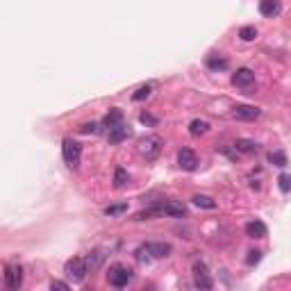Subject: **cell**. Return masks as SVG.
<instances>
[{"label":"cell","instance_id":"obj_1","mask_svg":"<svg viewBox=\"0 0 291 291\" xmlns=\"http://www.w3.org/2000/svg\"><path fill=\"white\" fill-rule=\"evenodd\" d=\"M132 280V269L125 264H112L107 271V282L112 287H116V289H121V287H128V282Z\"/></svg>","mask_w":291,"mask_h":291},{"label":"cell","instance_id":"obj_2","mask_svg":"<svg viewBox=\"0 0 291 291\" xmlns=\"http://www.w3.org/2000/svg\"><path fill=\"white\" fill-rule=\"evenodd\" d=\"M162 146H164V141L159 137H146L139 141V155L146 162H155L162 155Z\"/></svg>","mask_w":291,"mask_h":291},{"label":"cell","instance_id":"obj_3","mask_svg":"<svg viewBox=\"0 0 291 291\" xmlns=\"http://www.w3.org/2000/svg\"><path fill=\"white\" fill-rule=\"evenodd\" d=\"M64 273H66V278L71 282H82L89 273V266H87V262H84V257H71V260L64 264Z\"/></svg>","mask_w":291,"mask_h":291},{"label":"cell","instance_id":"obj_4","mask_svg":"<svg viewBox=\"0 0 291 291\" xmlns=\"http://www.w3.org/2000/svg\"><path fill=\"white\" fill-rule=\"evenodd\" d=\"M61 155H64L66 166L77 169V166H80V159H82V146L77 141H73V139H64V143H61Z\"/></svg>","mask_w":291,"mask_h":291},{"label":"cell","instance_id":"obj_5","mask_svg":"<svg viewBox=\"0 0 291 291\" xmlns=\"http://www.w3.org/2000/svg\"><path fill=\"white\" fill-rule=\"evenodd\" d=\"M232 84L239 89H251L253 84H255V71H251V68H237L235 73H232Z\"/></svg>","mask_w":291,"mask_h":291},{"label":"cell","instance_id":"obj_6","mask_svg":"<svg viewBox=\"0 0 291 291\" xmlns=\"http://www.w3.org/2000/svg\"><path fill=\"white\" fill-rule=\"evenodd\" d=\"M5 285L14 291L20 289V285H23V269H20L18 264H7L5 266Z\"/></svg>","mask_w":291,"mask_h":291},{"label":"cell","instance_id":"obj_7","mask_svg":"<svg viewBox=\"0 0 291 291\" xmlns=\"http://www.w3.org/2000/svg\"><path fill=\"white\" fill-rule=\"evenodd\" d=\"M178 164L182 171H196L198 169V155L191 148H182L178 153Z\"/></svg>","mask_w":291,"mask_h":291},{"label":"cell","instance_id":"obj_8","mask_svg":"<svg viewBox=\"0 0 291 291\" xmlns=\"http://www.w3.org/2000/svg\"><path fill=\"white\" fill-rule=\"evenodd\" d=\"M232 114H235V118H241V121H255V118L262 116V109L255 107V105H237L232 109Z\"/></svg>","mask_w":291,"mask_h":291},{"label":"cell","instance_id":"obj_9","mask_svg":"<svg viewBox=\"0 0 291 291\" xmlns=\"http://www.w3.org/2000/svg\"><path fill=\"white\" fill-rule=\"evenodd\" d=\"M162 214L173 216V219H182V216H187V207L182 203H178V200H169V203L162 205Z\"/></svg>","mask_w":291,"mask_h":291},{"label":"cell","instance_id":"obj_10","mask_svg":"<svg viewBox=\"0 0 291 291\" xmlns=\"http://www.w3.org/2000/svg\"><path fill=\"white\" fill-rule=\"evenodd\" d=\"M246 235L251 237V239H264L266 235H269V230H266V225L262 223V221H248L246 223Z\"/></svg>","mask_w":291,"mask_h":291},{"label":"cell","instance_id":"obj_11","mask_svg":"<svg viewBox=\"0 0 291 291\" xmlns=\"http://www.w3.org/2000/svg\"><path fill=\"white\" fill-rule=\"evenodd\" d=\"M282 11L280 0H260V14L266 16V18H273Z\"/></svg>","mask_w":291,"mask_h":291},{"label":"cell","instance_id":"obj_12","mask_svg":"<svg viewBox=\"0 0 291 291\" xmlns=\"http://www.w3.org/2000/svg\"><path fill=\"white\" fill-rule=\"evenodd\" d=\"M132 134V130L128 128V125H116V128H112L109 130V134H107V141L109 143H121V141H125V139Z\"/></svg>","mask_w":291,"mask_h":291},{"label":"cell","instance_id":"obj_13","mask_svg":"<svg viewBox=\"0 0 291 291\" xmlns=\"http://www.w3.org/2000/svg\"><path fill=\"white\" fill-rule=\"evenodd\" d=\"M150 253H153V260H164L173 253V246L166 241H155V244H150Z\"/></svg>","mask_w":291,"mask_h":291},{"label":"cell","instance_id":"obj_14","mask_svg":"<svg viewBox=\"0 0 291 291\" xmlns=\"http://www.w3.org/2000/svg\"><path fill=\"white\" fill-rule=\"evenodd\" d=\"M121 123H123V112L118 107H112L107 112V116L102 118V125H105V128H109V130L116 128V125H121Z\"/></svg>","mask_w":291,"mask_h":291},{"label":"cell","instance_id":"obj_15","mask_svg":"<svg viewBox=\"0 0 291 291\" xmlns=\"http://www.w3.org/2000/svg\"><path fill=\"white\" fill-rule=\"evenodd\" d=\"M210 132V123L205 121V118H194V121L189 123V134L191 137H200V134Z\"/></svg>","mask_w":291,"mask_h":291},{"label":"cell","instance_id":"obj_16","mask_svg":"<svg viewBox=\"0 0 291 291\" xmlns=\"http://www.w3.org/2000/svg\"><path fill=\"white\" fill-rule=\"evenodd\" d=\"M191 203H194L196 207H203V210H216V200L212 198V196H205V194H196L194 198H191Z\"/></svg>","mask_w":291,"mask_h":291},{"label":"cell","instance_id":"obj_17","mask_svg":"<svg viewBox=\"0 0 291 291\" xmlns=\"http://www.w3.org/2000/svg\"><path fill=\"white\" fill-rule=\"evenodd\" d=\"M155 216H162V205H153V207L141 210L134 216V221H150V219H155Z\"/></svg>","mask_w":291,"mask_h":291},{"label":"cell","instance_id":"obj_18","mask_svg":"<svg viewBox=\"0 0 291 291\" xmlns=\"http://www.w3.org/2000/svg\"><path fill=\"white\" fill-rule=\"evenodd\" d=\"M134 257H137V262H141V264H148V262H153V253H150V244H141L134 251Z\"/></svg>","mask_w":291,"mask_h":291},{"label":"cell","instance_id":"obj_19","mask_svg":"<svg viewBox=\"0 0 291 291\" xmlns=\"http://www.w3.org/2000/svg\"><path fill=\"white\" fill-rule=\"evenodd\" d=\"M130 182V175L125 169H116L114 171V189H125Z\"/></svg>","mask_w":291,"mask_h":291},{"label":"cell","instance_id":"obj_20","mask_svg":"<svg viewBox=\"0 0 291 291\" xmlns=\"http://www.w3.org/2000/svg\"><path fill=\"white\" fill-rule=\"evenodd\" d=\"M207 68H212V71H225L228 68V59L219 55H210L207 57Z\"/></svg>","mask_w":291,"mask_h":291},{"label":"cell","instance_id":"obj_21","mask_svg":"<svg viewBox=\"0 0 291 291\" xmlns=\"http://www.w3.org/2000/svg\"><path fill=\"white\" fill-rule=\"evenodd\" d=\"M235 148L237 153H255L257 150V143L253 139H237L235 141Z\"/></svg>","mask_w":291,"mask_h":291},{"label":"cell","instance_id":"obj_22","mask_svg":"<svg viewBox=\"0 0 291 291\" xmlns=\"http://www.w3.org/2000/svg\"><path fill=\"white\" fill-rule=\"evenodd\" d=\"M194 287L196 289H212V287H214V280L210 278V273H205V276H194Z\"/></svg>","mask_w":291,"mask_h":291},{"label":"cell","instance_id":"obj_23","mask_svg":"<svg viewBox=\"0 0 291 291\" xmlns=\"http://www.w3.org/2000/svg\"><path fill=\"white\" fill-rule=\"evenodd\" d=\"M150 93H153V84H141V87L132 93V100L141 102V100H146V98H150Z\"/></svg>","mask_w":291,"mask_h":291},{"label":"cell","instance_id":"obj_24","mask_svg":"<svg viewBox=\"0 0 291 291\" xmlns=\"http://www.w3.org/2000/svg\"><path fill=\"white\" fill-rule=\"evenodd\" d=\"M128 212V203H118V205H109L105 207V216H121Z\"/></svg>","mask_w":291,"mask_h":291},{"label":"cell","instance_id":"obj_25","mask_svg":"<svg viewBox=\"0 0 291 291\" xmlns=\"http://www.w3.org/2000/svg\"><path fill=\"white\" fill-rule=\"evenodd\" d=\"M239 36H241V41H255L257 39V27L255 25H244L239 30Z\"/></svg>","mask_w":291,"mask_h":291},{"label":"cell","instance_id":"obj_26","mask_svg":"<svg viewBox=\"0 0 291 291\" xmlns=\"http://www.w3.org/2000/svg\"><path fill=\"white\" fill-rule=\"evenodd\" d=\"M269 159H271V164L280 166V169H285V166H287V155H285V150H273V153L269 155Z\"/></svg>","mask_w":291,"mask_h":291},{"label":"cell","instance_id":"obj_27","mask_svg":"<svg viewBox=\"0 0 291 291\" xmlns=\"http://www.w3.org/2000/svg\"><path fill=\"white\" fill-rule=\"evenodd\" d=\"M84 262H87V266H89V269H96V266L102 262V253H100V251L89 253V255L84 257Z\"/></svg>","mask_w":291,"mask_h":291},{"label":"cell","instance_id":"obj_28","mask_svg":"<svg viewBox=\"0 0 291 291\" xmlns=\"http://www.w3.org/2000/svg\"><path fill=\"white\" fill-rule=\"evenodd\" d=\"M291 178H289V173H282L280 178H278V187H280V191L282 194H289V189H291Z\"/></svg>","mask_w":291,"mask_h":291},{"label":"cell","instance_id":"obj_29","mask_svg":"<svg viewBox=\"0 0 291 291\" xmlns=\"http://www.w3.org/2000/svg\"><path fill=\"white\" fill-rule=\"evenodd\" d=\"M80 132L82 134H98L100 132V125H98V123H84V125H80Z\"/></svg>","mask_w":291,"mask_h":291},{"label":"cell","instance_id":"obj_30","mask_svg":"<svg viewBox=\"0 0 291 291\" xmlns=\"http://www.w3.org/2000/svg\"><path fill=\"white\" fill-rule=\"evenodd\" d=\"M205 273H210L207 264L205 262H194V276H205Z\"/></svg>","mask_w":291,"mask_h":291},{"label":"cell","instance_id":"obj_31","mask_svg":"<svg viewBox=\"0 0 291 291\" xmlns=\"http://www.w3.org/2000/svg\"><path fill=\"white\" fill-rule=\"evenodd\" d=\"M260 260H262V251H251L248 253V257H246V262H248V264H260Z\"/></svg>","mask_w":291,"mask_h":291},{"label":"cell","instance_id":"obj_32","mask_svg":"<svg viewBox=\"0 0 291 291\" xmlns=\"http://www.w3.org/2000/svg\"><path fill=\"white\" fill-rule=\"evenodd\" d=\"M50 289H52V291H55V289H57V291H66V289H68V282L52 280V282H50Z\"/></svg>","mask_w":291,"mask_h":291},{"label":"cell","instance_id":"obj_33","mask_svg":"<svg viewBox=\"0 0 291 291\" xmlns=\"http://www.w3.org/2000/svg\"><path fill=\"white\" fill-rule=\"evenodd\" d=\"M139 118H141V123H148V125H155V123H157V118H155L153 114H146V112H143Z\"/></svg>","mask_w":291,"mask_h":291}]
</instances>
